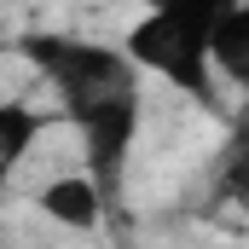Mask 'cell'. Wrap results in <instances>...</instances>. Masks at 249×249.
I'll list each match as a JSON object with an SVG mask.
<instances>
[{
    "label": "cell",
    "instance_id": "cell-2",
    "mask_svg": "<svg viewBox=\"0 0 249 249\" xmlns=\"http://www.w3.org/2000/svg\"><path fill=\"white\" fill-rule=\"evenodd\" d=\"M18 53L35 64L64 99V122L87 105H105L116 93H139V70L122 58V47L81 41V35H23Z\"/></svg>",
    "mask_w": 249,
    "mask_h": 249
},
{
    "label": "cell",
    "instance_id": "cell-5",
    "mask_svg": "<svg viewBox=\"0 0 249 249\" xmlns=\"http://www.w3.org/2000/svg\"><path fill=\"white\" fill-rule=\"evenodd\" d=\"M209 70H220L226 81H249V6H226L209 29Z\"/></svg>",
    "mask_w": 249,
    "mask_h": 249
},
{
    "label": "cell",
    "instance_id": "cell-6",
    "mask_svg": "<svg viewBox=\"0 0 249 249\" xmlns=\"http://www.w3.org/2000/svg\"><path fill=\"white\" fill-rule=\"evenodd\" d=\"M145 12H168V6H232V0H139Z\"/></svg>",
    "mask_w": 249,
    "mask_h": 249
},
{
    "label": "cell",
    "instance_id": "cell-1",
    "mask_svg": "<svg viewBox=\"0 0 249 249\" xmlns=\"http://www.w3.org/2000/svg\"><path fill=\"white\" fill-rule=\"evenodd\" d=\"M238 6V0H232ZM226 6H168L145 12L122 41V58L139 75L168 81L186 99H214V70H209V29Z\"/></svg>",
    "mask_w": 249,
    "mask_h": 249
},
{
    "label": "cell",
    "instance_id": "cell-3",
    "mask_svg": "<svg viewBox=\"0 0 249 249\" xmlns=\"http://www.w3.org/2000/svg\"><path fill=\"white\" fill-rule=\"evenodd\" d=\"M35 203H41V214H47L53 226H64V232H93V226L105 220V209H110L87 174H58V180H47Z\"/></svg>",
    "mask_w": 249,
    "mask_h": 249
},
{
    "label": "cell",
    "instance_id": "cell-4",
    "mask_svg": "<svg viewBox=\"0 0 249 249\" xmlns=\"http://www.w3.org/2000/svg\"><path fill=\"white\" fill-rule=\"evenodd\" d=\"M47 127H53L47 110H35V105H23V99H0V197L12 186V174L29 162V151L41 145Z\"/></svg>",
    "mask_w": 249,
    "mask_h": 249
}]
</instances>
